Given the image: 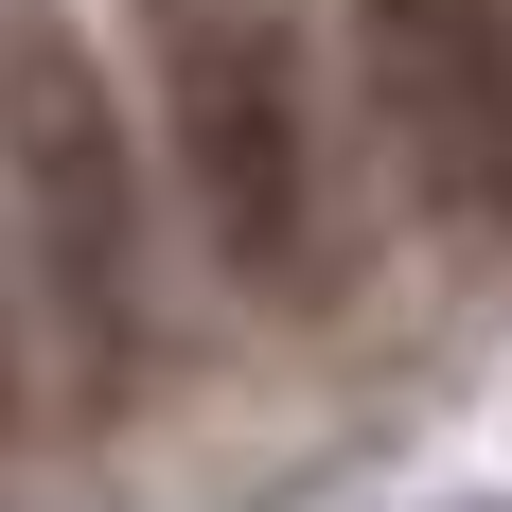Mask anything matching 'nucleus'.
Returning <instances> with one entry per match:
<instances>
[{
	"label": "nucleus",
	"mask_w": 512,
	"mask_h": 512,
	"mask_svg": "<svg viewBox=\"0 0 512 512\" xmlns=\"http://www.w3.org/2000/svg\"><path fill=\"white\" fill-rule=\"evenodd\" d=\"M159 124H177V195L248 301L318 283V89L301 36L265 0H159Z\"/></svg>",
	"instance_id": "obj_1"
},
{
	"label": "nucleus",
	"mask_w": 512,
	"mask_h": 512,
	"mask_svg": "<svg viewBox=\"0 0 512 512\" xmlns=\"http://www.w3.org/2000/svg\"><path fill=\"white\" fill-rule=\"evenodd\" d=\"M0 177H18V248H36L89 389H124V354H142V159H124L89 36L36 18V0L0 18Z\"/></svg>",
	"instance_id": "obj_2"
},
{
	"label": "nucleus",
	"mask_w": 512,
	"mask_h": 512,
	"mask_svg": "<svg viewBox=\"0 0 512 512\" xmlns=\"http://www.w3.org/2000/svg\"><path fill=\"white\" fill-rule=\"evenodd\" d=\"M354 53L407 177L512 248V0H354Z\"/></svg>",
	"instance_id": "obj_3"
},
{
	"label": "nucleus",
	"mask_w": 512,
	"mask_h": 512,
	"mask_svg": "<svg viewBox=\"0 0 512 512\" xmlns=\"http://www.w3.org/2000/svg\"><path fill=\"white\" fill-rule=\"evenodd\" d=\"M0 442H18V318H0Z\"/></svg>",
	"instance_id": "obj_4"
}]
</instances>
